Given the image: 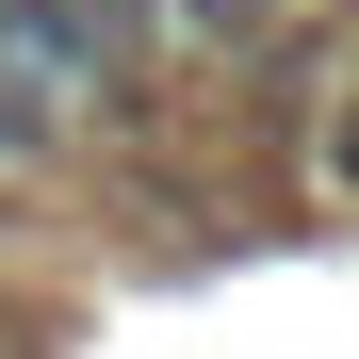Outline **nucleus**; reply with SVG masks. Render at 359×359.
<instances>
[{
	"instance_id": "1",
	"label": "nucleus",
	"mask_w": 359,
	"mask_h": 359,
	"mask_svg": "<svg viewBox=\"0 0 359 359\" xmlns=\"http://www.w3.org/2000/svg\"><path fill=\"white\" fill-rule=\"evenodd\" d=\"M180 17H196V33H245V17H278V0H180Z\"/></svg>"
}]
</instances>
